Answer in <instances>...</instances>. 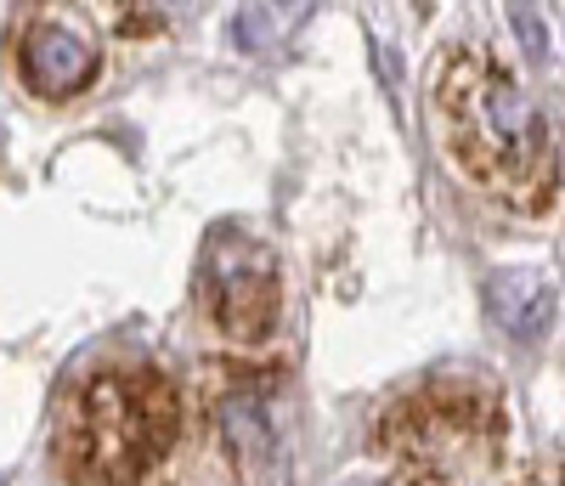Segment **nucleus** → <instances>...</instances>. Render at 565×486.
<instances>
[{"instance_id": "8", "label": "nucleus", "mask_w": 565, "mask_h": 486, "mask_svg": "<svg viewBox=\"0 0 565 486\" xmlns=\"http://www.w3.org/2000/svg\"><path fill=\"white\" fill-rule=\"evenodd\" d=\"M351 486H380V480H351Z\"/></svg>"}, {"instance_id": "5", "label": "nucleus", "mask_w": 565, "mask_h": 486, "mask_svg": "<svg viewBox=\"0 0 565 486\" xmlns=\"http://www.w3.org/2000/svg\"><path fill=\"white\" fill-rule=\"evenodd\" d=\"M487 300H492V317L509 339H521V346H532V339H543L554 328V277L537 272V266H509L487 283Z\"/></svg>"}, {"instance_id": "2", "label": "nucleus", "mask_w": 565, "mask_h": 486, "mask_svg": "<svg viewBox=\"0 0 565 486\" xmlns=\"http://www.w3.org/2000/svg\"><path fill=\"white\" fill-rule=\"evenodd\" d=\"M164 447V402L153 384H136L125 373H108L85 384V397L68 419V464L74 475L130 480Z\"/></svg>"}, {"instance_id": "3", "label": "nucleus", "mask_w": 565, "mask_h": 486, "mask_svg": "<svg viewBox=\"0 0 565 486\" xmlns=\"http://www.w3.org/2000/svg\"><path fill=\"white\" fill-rule=\"evenodd\" d=\"M210 311L232 339H266L277 323V261L255 237L221 232L210 250Z\"/></svg>"}, {"instance_id": "7", "label": "nucleus", "mask_w": 565, "mask_h": 486, "mask_svg": "<svg viewBox=\"0 0 565 486\" xmlns=\"http://www.w3.org/2000/svg\"><path fill=\"white\" fill-rule=\"evenodd\" d=\"M509 18H514V29H521V40H526V52H532V57L543 63V57H548V34L537 29V12H526V7H514Z\"/></svg>"}, {"instance_id": "1", "label": "nucleus", "mask_w": 565, "mask_h": 486, "mask_svg": "<svg viewBox=\"0 0 565 486\" xmlns=\"http://www.w3.org/2000/svg\"><path fill=\"white\" fill-rule=\"evenodd\" d=\"M441 114L458 165L469 176H481L487 187L532 192L537 170L548 165V125L503 68L481 57H458L441 80Z\"/></svg>"}, {"instance_id": "4", "label": "nucleus", "mask_w": 565, "mask_h": 486, "mask_svg": "<svg viewBox=\"0 0 565 486\" xmlns=\"http://www.w3.org/2000/svg\"><path fill=\"white\" fill-rule=\"evenodd\" d=\"M23 74L34 85V96H79L90 80H97V52L63 23H40L29 29V45H23Z\"/></svg>"}, {"instance_id": "6", "label": "nucleus", "mask_w": 565, "mask_h": 486, "mask_svg": "<svg viewBox=\"0 0 565 486\" xmlns=\"http://www.w3.org/2000/svg\"><path fill=\"white\" fill-rule=\"evenodd\" d=\"M277 12H266V7H249V12H238L232 18V40L244 45V52H260V45H271V34H277V23H271Z\"/></svg>"}]
</instances>
